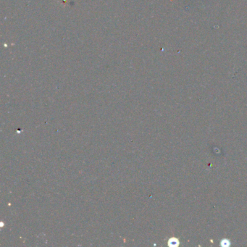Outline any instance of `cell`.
I'll return each mask as SVG.
<instances>
[{
	"instance_id": "6da1fadb",
	"label": "cell",
	"mask_w": 247,
	"mask_h": 247,
	"mask_svg": "<svg viewBox=\"0 0 247 247\" xmlns=\"http://www.w3.org/2000/svg\"><path fill=\"white\" fill-rule=\"evenodd\" d=\"M180 244V241L176 238H171L168 241V246L172 247H177Z\"/></svg>"
},
{
	"instance_id": "7a4b0ae2",
	"label": "cell",
	"mask_w": 247,
	"mask_h": 247,
	"mask_svg": "<svg viewBox=\"0 0 247 247\" xmlns=\"http://www.w3.org/2000/svg\"><path fill=\"white\" fill-rule=\"evenodd\" d=\"M220 246L222 247H228L231 246V242L228 239H223L220 241Z\"/></svg>"
}]
</instances>
